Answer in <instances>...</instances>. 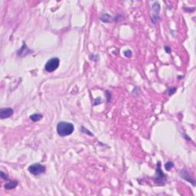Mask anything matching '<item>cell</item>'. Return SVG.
<instances>
[{"mask_svg":"<svg viewBox=\"0 0 196 196\" xmlns=\"http://www.w3.org/2000/svg\"><path fill=\"white\" fill-rule=\"evenodd\" d=\"M57 134L61 137H68L73 133L74 130V126L71 123L65 122V121H61L57 124Z\"/></svg>","mask_w":196,"mask_h":196,"instance_id":"6da1fadb","label":"cell"},{"mask_svg":"<svg viewBox=\"0 0 196 196\" xmlns=\"http://www.w3.org/2000/svg\"><path fill=\"white\" fill-rule=\"evenodd\" d=\"M155 180L158 183V185H165L166 183V176L163 173V172L161 169V162H158L157 163V168L155 170Z\"/></svg>","mask_w":196,"mask_h":196,"instance_id":"7a4b0ae2","label":"cell"},{"mask_svg":"<svg viewBox=\"0 0 196 196\" xmlns=\"http://www.w3.org/2000/svg\"><path fill=\"white\" fill-rule=\"evenodd\" d=\"M60 65V59L58 57H52L46 62L45 70L47 72H53L56 71Z\"/></svg>","mask_w":196,"mask_h":196,"instance_id":"3957f363","label":"cell"},{"mask_svg":"<svg viewBox=\"0 0 196 196\" xmlns=\"http://www.w3.org/2000/svg\"><path fill=\"white\" fill-rule=\"evenodd\" d=\"M28 170L32 175L37 176L45 173L46 171V167L40 163H34V164L31 165L28 167Z\"/></svg>","mask_w":196,"mask_h":196,"instance_id":"277c9868","label":"cell"},{"mask_svg":"<svg viewBox=\"0 0 196 196\" xmlns=\"http://www.w3.org/2000/svg\"><path fill=\"white\" fill-rule=\"evenodd\" d=\"M32 53H33V51H32L30 48H28L27 45L25 44V41H23L22 46V48L18 51L17 54H18V56L23 57H25V56H27V55H30V54H32Z\"/></svg>","mask_w":196,"mask_h":196,"instance_id":"5b68a950","label":"cell"},{"mask_svg":"<svg viewBox=\"0 0 196 196\" xmlns=\"http://www.w3.org/2000/svg\"><path fill=\"white\" fill-rule=\"evenodd\" d=\"M14 114V110L11 107H5V108H2L0 110V117L1 119H6L9 118Z\"/></svg>","mask_w":196,"mask_h":196,"instance_id":"8992f818","label":"cell"},{"mask_svg":"<svg viewBox=\"0 0 196 196\" xmlns=\"http://www.w3.org/2000/svg\"><path fill=\"white\" fill-rule=\"evenodd\" d=\"M180 176L182 177V178L185 179V180H186L187 182H190L191 184H192V185H194V186L195 185V179H193V178L189 176V172H188L185 169H182V170L181 171Z\"/></svg>","mask_w":196,"mask_h":196,"instance_id":"52a82bcc","label":"cell"},{"mask_svg":"<svg viewBox=\"0 0 196 196\" xmlns=\"http://www.w3.org/2000/svg\"><path fill=\"white\" fill-rule=\"evenodd\" d=\"M153 11L155 12V15H153V22L155 23V20H159V12L160 11V5L158 3V2H155L153 5Z\"/></svg>","mask_w":196,"mask_h":196,"instance_id":"ba28073f","label":"cell"},{"mask_svg":"<svg viewBox=\"0 0 196 196\" xmlns=\"http://www.w3.org/2000/svg\"><path fill=\"white\" fill-rule=\"evenodd\" d=\"M18 185V182L16 180L14 181H11L9 182V183H6L5 185H4V188L6 190H11V189H14L17 187V185Z\"/></svg>","mask_w":196,"mask_h":196,"instance_id":"9c48e42d","label":"cell"},{"mask_svg":"<svg viewBox=\"0 0 196 196\" xmlns=\"http://www.w3.org/2000/svg\"><path fill=\"white\" fill-rule=\"evenodd\" d=\"M29 118L33 122H38V121L41 120V119L43 118V115L41 114H34L31 115Z\"/></svg>","mask_w":196,"mask_h":196,"instance_id":"30bf717a","label":"cell"},{"mask_svg":"<svg viewBox=\"0 0 196 196\" xmlns=\"http://www.w3.org/2000/svg\"><path fill=\"white\" fill-rule=\"evenodd\" d=\"M173 167H174V163L172 162H171V161L167 162L166 163V165H165V169H166V171H170V170H171Z\"/></svg>","mask_w":196,"mask_h":196,"instance_id":"8fae6325","label":"cell"},{"mask_svg":"<svg viewBox=\"0 0 196 196\" xmlns=\"http://www.w3.org/2000/svg\"><path fill=\"white\" fill-rule=\"evenodd\" d=\"M81 131H82L83 132H84V133H87V134H88L89 136H91V137H93V136H94V134H93L92 132H90L89 130H87V129H85L84 126H82V127H81Z\"/></svg>","mask_w":196,"mask_h":196,"instance_id":"7c38bea8","label":"cell"},{"mask_svg":"<svg viewBox=\"0 0 196 196\" xmlns=\"http://www.w3.org/2000/svg\"><path fill=\"white\" fill-rule=\"evenodd\" d=\"M176 87H172V88H170V89L168 91V92H169V96H171V95H172V94H175V93H176Z\"/></svg>","mask_w":196,"mask_h":196,"instance_id":"4fadbf2b","label":"cell"},{"mask_svg":"<svg viewBox=\"0 0 196 196\" xmlns=\"http://www.w3.org/2000/svg\"><path fill=\"white\" fill-rule=\"evenodd\" d=\"M1 178L2 179H4V180H9V176L6 175V174H5L3 172H1Z\"/></svg>","mask_w":196,"mask_h":196,"instance_id":"5bb4252c","label":"cell"},{"mask_svg":"<svg viewBox=\"0 0 196 196\" xmlns=\"http://www.w3.org/2000/svg\"><path fill=\"white\" fill-rule=\"evenodd\" d=\"M124 55H125L126 57H130L131 56H132V51L130 50H126L124 51Z\"/></svg>","mask_w":196,"mask_h":196,"instance_id":"9a60e30c","label":"cell"},{"mask_svg":"<svg viewBox=\"0 0 196 196\" xmlns=\"http://www.w3.org/2000/svg\"><path fill=\"white\" fill-rule=\"evenodd\" d=\"M164 48H165V51H166V52L168 53V54L171 53L172 49H171V48L169 47V46H165Z\"/></svg>","mask_w":196,"mask_h":196,"instance_id":"2e32d148","label":"cell"}]
</instances>
